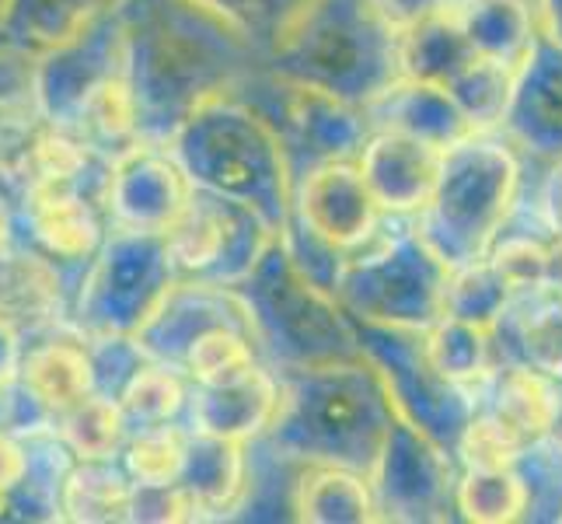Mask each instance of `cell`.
Instances as JSON below:
<instances>
[{
    "mask_svg": "<svg viewBox=\"0 0 562 524\" xmlns=\"http://www.w3.org/2000/svg\"><path fill=\"white\" fill-rule=\"evenodd\" d=\"M126 85L137 112V137L165 144L200 102L224 94L256 38L203 0H130Z\"/></svg>",
    "mask_w": 562,
    "mask_h": 524,
    "instance_id": "cell-1",
    "label": "cell"
},
{
    "mask_svg": "<svg viewBox=\"0 0 562 524\" xmlns=\"http://www.w3.org/2000/svg\"><path fill=\"white\" fill-rule=\"evenodd\" d=\"M392 423V399L367 360L297 367L280 381L269 441L307 465H346L371 472Z\"/></svg>",
    "mask_w": 562,
    "mask_h": 524,
    "instance_id": "cell-2",
    "label": "cell"
},
{
    "mask_svg": "<svg viewBox=\"0 0 562 524\" xmlns=\"http://www.w3.org/2000/svg\"><path fill=\"white\" fill-rule=\"evenodd\" d=\"M165 147L192 189L256 207L280 231L290 221L294 186L280 130L227 91L192 109Z\"/></svg>",
    "mask_w": 562,
    "mask_h": 524,
    "instance_id": "cell-3",
    "label": "cell"
},
{
    "mask_svg": "<svg viewBox=\"0 0 562 524\" xmlns=\"http://www.w3.org/2000/svg\"><path fill=\"white\" fill-rule=\"evenodd\" d=\"M269 49L277 77L333 91L353 105H367L398 81L395 32L381 25L367 0H307Z\"/></svg>",
    "mask_w": 562,
    "mask_h": 524,
    "instance_id": "cell-4",
    "label": "cell"
},
{
    "mask_svg": "<svg viewBox=\"0 0 562 524\" xmlns=\"http://www.w3.org/2000/svg\"><path fill=\"white\" fill-rule=\"evenodd\" d=\"M517 182L520 168L514 150L479 141L475 133L443 150L434 197L419 210L413 231L448 269L486 259L514 207Z\"/></svg>",
    "mask_w": 562,
    "mask_h": 524,
    "instance_id": "cell-5",
    "label": "cell"
},
{
    "mask_svg": "<svg viewBox=\"0 0 562 524\" xmlns=\"http://www.w3.org/2000/svg\"><path fill=\"white\" fill-rule=\"evenodd\" d=\"M238 290L256 325V339L273 349L286 371L363 360L353 319L333 290L318 287L294 263L283 238L269 245Z\"/></svg>",
    "mask_w": 562,
    "mask_h": 524,
    "instance_id": "cell-6",
    "label": "cell"
},
{
    "mask_svg": "<svg viewBox=\"0 0 562 524\" xmlns=\"http://www.w3.org/2000/svg\"><path fill=\"white\" fill-rule=\"evenodd\" d=\"M179 269L165 235L120 227L88 263L74 322L85 339H133L165 304Z\"/></svg>",
    "mask_w": 562,
    "mask_h": 524,
    "instance_id": "cell-7",
    "label": "cell"
},
{
    "mask_svg": "<svg viewBox=\"0 0 562 524\" xmlns=\"http://www.w3.org/2000/svg\"><path fill=\"white\" fill-rule=\"evenodd\" d=\"M443 280H448V266H440L416 231H409L367 256L346 259L336 301L357 322L423 333L440 319Z\"/></svg>",
    "mask_w": 562,
    "mask_h": 524,
    "instance_id": "cell-8",
    "label": "cell"
},
{
    "mask_svg": "<svg viewBox=\"0 0 562 524\" xmlns=\"http://www.w3.org/2000/svg\"><path fill=\"white\" fill-rule=\"evenodd\" d=\"M277 238L280 227L256 207L206 189H192L182 218L165 231L179 277L213 287L245 283Z\"/></svg>",
    "mask_w": 562,
    "mask_h": 524,
    "instance_id": "cell-9",
    "label": "cell"
},
{
    "mask_svg": "<svg viewBox=\"0 0 562 524\" xmlns=\"http://www.w3.org/2000/svg\"><path fill=\"white\" fill-rule=\"evenodd\" d=\"M126 74V18L123 11L81 32L70 43L35 53L32 94L38 120L53 130H77L91 102Z\"/></svg>",
    "mask_w": 562,
    "mask_h": 524,
    "instance_id": "cell-10",
    "label": "cell"
},
{
    "mask_svg": "<svg viewBox=\"0 0 562 524\" xmlns=\"http://www.w3.org/2000/svg\"><path fill=\"white\" fill-rule=\"evenodd\" d=\"M189 197L192 186L165 144L133 141L109 161L102 203L115 227L165 235L182 218Z\"/></svg>",
    "mask_w": 562,
    "mask_h": 524,
    "instance_id": "cell-11",
    "label": "cell"
},
{
    "mask_svg": "<svg viewBox=\"0 0 562 524\" xmlns=\"http://www.w3.org/2000/svg\"><path fill=\"white\" fill-rule=\"evenodd\" d=\"M384 517L419 521L440 511V500L448 493L451 465L443 458L440 441H434L413 420H405L392 405L384 444L378 451L374 469L367 472Z\"/></svg>",
    "mask_w": 562,
    "mask_h": 524,
    "instance_id": "cell-12",
    "label": "cell"
},
{
    "mask_svg": "<svg viewBox=\"0 0 562 524\" xmlns=\"http://www.w3.org/2000/svg\"><path fill=\"white\" fill-rule=\"evenodd\" d=\"M378 213L381 210L371 189H367L360 168L346 158H336L322 161L304 175L294 192L290 218L333 248L353 252L374 235Z\"/></svg>",
    "mask_w": 562,
    "mask_h": 524,
    "instance_id": "cell-13",
    "label": "cell"
},
{
    "mask_svg": "<svg viewBox=\"0 0 562 524\" xmlns=\"http://www.w3.org/2000/svg\"><path fill=\"white\" fill-rule=\"evenodd\" d=\"M213 325H248L256 333L248 315V304L238 287H213V283H176L165 304L154 312V319L140 328L137 346L150 360H161L171 367H182L189 343Z\"/></svg>",
    "mask_w": 562,
    "mask_h": 524,
    "instance_id": "cell-14",
    "label": "cell"
},
{
    "mask_svg": "<svg viewBox=\"0 0 562 524\" xmlns=\"http://www.w3.org/2000/svg\"><path fill=\"white\" fill-rule=\"evenodd\" d=\"M25 221L38 256L49 263H91L105 242L99 200L81 182L25 186Z\"/></svg>",
    "mask_w": 562,
    "mask_h": 524,
    "instance_id": "cell-15",
    "label": "cell"
},
{
    "mask_svg": "<svg viewBox=\"0 0 562 524\" xmlns=\"http://www.w3.org/2000/svg\"><path fill=\"white\" fill-rule=\"evenodd\" d=\"M443 150L423 144L409 133L378 130L360 147V175L378 210L384 213H419L434 197Z\"/></svg>",
    "mask_w": 562,
    "mask_h": 524,
    "instance_id": "cell-16",
    "label": "cell"
},
{
    "mask_svg": "<svg viewBox=\"0 0 562 524\" xmlns=\"http://www.w3.org/2000/svg\"><path fill=\"white\" fill-rule=\"evenodd\" d=\"M280 405V381L259 364H248L235 375L217 381L196 384L189 395L192 431L224 437V441H248L269 431Z\"/></svg>",
    "mask_w": 562,
    "mask_h": 524,
    "instance_id": "cell-17",
    "label": "cell"
},
{
    "mask_svg": "<svg viewBox=\"0 0 562 524\" xmlns=\"http://www.w3.org/2000/svg\"><path fill=\"white\" fill-rule=\"evenodd\" d=\"M283 88V120L294 144L318 161L350 158L367 141V115L333 91L277 77Z\"/></svg>",
    "mask_w": 562,
    "mask_h": 524,
    "instance_id": "cell-18",
    "label": "cell"
},
{
    "mask_svg": "<svg viewBox=\"0 0 562 524\" xmlns=\"http://www.w3.org/2000/svg\"><path fill=\"white\" fill-rule=\"evenodd\" d=\"M517 137L535 150H562V46L549 32L535 35L507 112Z\"/></svg>",
    "mask_w": 562,
    "mask_h": 524,
    "instance_id": "cell-19",
    "label": "cell"
},
{
    "mask_svg": "<svg viewBox=\"0 0 562 524\" xmlns=\"http://www.w3.org/2000/svg\"><path fill=\"white\" fill-rule=\"evenodd\" d=\"M367 112L381 123V130H398L409 137L448 150L461 141L475 137L469 115L458 109L448 88L423 81H392L378 99L367 102Z\"/></svg>",
    "mask_w": 562,
    "mask_h": 524,
    "instance_id": "cell-20",
    "label": "cell"
},
{
    "mask_svg": "<svg viewBox=\"0 0 562 524\" xmlns=\"http://www.w3.org/2000/svg\"><path fill=\"white\" fill-rule=\"evenodd\" d=\"M18 381L35 399L38 410L56 420L70 405L99 392L91 343L60 336L32 346L29 354H22V364H18Z\"/></svg>",
    "mask_w": 562,
    "mask_h": 524,
    "instance_id": "cell-21",
    "label": "cell"
},
{
    "mask_svg": "<svg viewBox=\"0 0 562 524\" xmlns=\"http://www.w3.org/2000/svg\"><path fill=\"white\" fill-rule=\"evenodd\" d=\"M475 60V49L469 46L458 14L448 8L430 14L395 35V67L402 81H423L448 88L454 77Z\"/></svg>",
    "mask_w": 562,
    "mask_h": 524,
    "instance_id": "cell-22",
    "label": "cell"
},
{
    "mask_svg": "<svg viewBox=\"0 0 562 524\" xmlns=\"http://www.w3.org/2000/svg\"><path fill=\"white\" fill-rule=\"evenodd\" d=\"M294 511L307 524H371L381 508L371 479L346 465H312L294 497Z\"/></svg>",
    "mask_w": 562,
    "mask_h": 524,
    "instance_id": "cell-23",
    "label": "cell"
},
{
    "mask_svg": "<svg viewBox=\"0 0 562 524\" xmlns=\"http://www.w3.org/2000/svg\"><path fill=\"white\" fill-rule=\"evenodd\" d=\"M126 4L130 0H14L8 38L29 53H43L120 14Z\"/></svg>",
    "mask_w": 562,
    "mask_h": 524,
    "instance_id": "cell-24",
    "label": "cell"
},
{
    "mask_svg": "<svg viewBox=\"0 0 562 524\" xmlns=\"http://www.w3.org/2000/svg\"><path fill=\"white\" fill-rule=\"evenodd\" d=\"M179 487L200 503V511L206 517L231 511L245 493L241 441H224V437L189 431Z\"/></svg>",
    "mask_w": 562,
    "mask_h": 524,
    "instance_id": "cell-25",
    "label": "cell"
},
{
    "mask_svg": "<svg viewBox=\"0 0 562 524\" xmlns=\"http://www.w3.org/2000/svg\"><path fill=\"white\" fill-rule=\"evenodd\" d=\"M454 14L475 56L499 60L514 70L528 64L538 35L528 0H464V8Z\"/></svg>",
    "mask_w": 562,
    "mask_h": 524,
    "instance_id": "cell-26",
    "label": "cell"
},
{
    "mask_svg": "<svg viewBox=\"0 0 562 524\" xmlns=\"http://www.w3.org/2000/svg\"><path fill=\"white\" fill-rule=\"evenodd\" d=\"M133 482L126 469L109 461H77L60 487V517L77 524H109L130 521Z\"/></svg>",
    "mask_w": 562,
    "mask_h": 524,
    "instance_id": "cell-27",
    "label": "cell"
},
{
    "mask_svg": "<svg viewBox=\"0 0 562 524\" xmlns=\"http://www.w3.org/2000/svg\"><path fill=\"white\" fill-rule=\"evenodd\" d=\"M53 431L67 444L70 458L77 461H109L126 444L130 423L120 410V399L105 392H91L67 413L53 420Z\"/></svg>",
    "mask_w": 562,
    "mask_h": 524,
    "instance_id": "cell-28",
    "label": "cell"
},
{
    "mask_svg": "<svg viewBox=\"0 0 562 524\" xmlns=\"http://www.w3.org/2000/svg\"><path fill=\"white\" fill-rule=\"evenodd\" d=\"M423 357L434 367V375L454 388L482 381L490 375V333L461 319L440 315L423 328Z\"/></svg>",
    "mask_w": 562,
    "mask_h": 524,
    "instance_id": "cell-29",
    "label": "cell"
},
{
    "mask_svg": "<svg viewBox=\"0 0 562 524\" xmlns=\"http://www.w3.org/2000/svg\"><path fill=\"white\" fill-rule=\"evenodd\" d=\"M60 304V280L46 256H11L0 259V319L18 333L38 325Z\"/></svg>",
    "mask_w": 562,
    "mask_h": 524,
    "instance_id": "cell-30",
    "label": "cell"
},
{
    "mask_svg": "<svg viewBox=\"0 0 562 524\" xmlns=\"http://www.w3.org/2000/svg\"><path fill=\"white\" fill-rule=\"evenodd\" d=\"M510 294H514L510 283L499 277V269L486 256V259L464 263L458 269H448V280H443V290H440V315L461 319L493 333V325L507 312Z\"/></svg>",
    "mask_w": 562,
    "mask_h": 524,
    "instance_id": "cell-31",
    "label": "cell"
},
{
    "mask_svg": "<svg viewBox=\"0 0 562 524\" xmlns=\"http://www.w3.org/2000/svg\"><path fill=\"white\" fill-rule=\"evenodd\" d=\"M555 388L541 371L531 367H514L496 384L493 416L520 441V448H531L541 437H549L552 413H555Z\"/></svg>",
    "mask_w": 562,
    "mask_h": 524,
    "instance_id": "cell-32",
    "label": "cell"
},
{
    "mask_svg": "<svg viewBox=\"0 0 562 524\" xmlns=\"http://www.w3.org/2000/svg\"><path fill=\"white\" fill-rule=\"evenodd\" d=\"M454 500L464 521L507 524L525 517L531 493L528 482L514 472V465H503V469H469L458 482Z\"/></svg>",
    "mask_w": 562,
    "mask_h": 524,
    "instance_id": "cell-33",
    "label": "cell"
},
{
    "mask_svg": "<svg viewBox=\"0 0 562 524\" xmlns=\"http://www.w3.org/2000/svg\"><path fill=\"white\" fill-rule=\"evenodd\" d=\"M115 399H120V410L130 426H158V423H171L186 410L189 392L179 367L161 360H144L126 378Z\"/></svg>",
    "mask_w": 562,
    "mask_h": 524,
    "instance_id": "cell-34",
    "label": "cell"
},
{
    "mask_svg": "<svg viewBox=\"0 0 562 524\" xmlns=\"http://www.w3.org/2000/svg\"><path fill=\"white\" fill-rule=\"evenodd\" d=\"M517 74L520 70L499 64V60H486V56H475V60L448 85L451 99L458 102V109L464 115H469V123L475 126V133L507 123Z\"/></svg>",
    "mask_w": 562,
    "mask_h": 524,
    "instance_id": "cell-35",
    "label": "cell"
},
{
    "mask_svg": "<svg viewBox=\"0 0 562 524\" xmlns=\"http://www.w3.org/2000/svg\"><path fill=\"white\" fill-rule=\"evenodd\" d=\"M186 441L189 431L176 426V420L158 426H140V434H133L123 444V469L133 487L158 490L179 482L186 461Z\"/></svg>",
    "mask_w": 562,
    "mask_h": 524,
    "instance_id": "cell-36",
    "label": "cell"
},
{
    "mask_svg": "<svg viewBox=\"0 0 562 524\" xmlns=\"http://www.w3.org/2000/svg\"><path fill=\"white\" fill-rule=\"evenodd\" d=\"M256 333L248 325H213L189 343L182 367L192 381H217L224 375H235L241 367L256 364Z\"/></svg>",
    "mask_w": 562,
    "mask_h": 524,
    "instance_id": "cell-37",
    "label": "cell"
},
{
    "mask_svg": "<svg viewBox=\"0 0 562 524\" xmlns=\"http://www.w3.org/2000/svg\"><path fill=\"white\" fill-rule=\"evenodd\" d=\"M32 67L35 53L14 43L0 46V144H11L18 133H32V120H38Z\"/></svg>",
    "mask_w": 562,
    "mask_h": 524,
    "instance_id": "cell-38",
    "label": "cell"
},
{
    "mask_svg": "<svg viewBox=\"0 0 562 524\" xmlns=\"http://www.w3.org/2000/svg\"><path fill=\"white\" fill-rule=\"evenodd\" d=\"M203 4L217 8L227 22H235L241 32L256 38V46H273L277 35L294 22L304 11L307 0H203Z\"/></svg>",
    "mask_w": 562,
    "mask_h": 524,
    "instance_id": "cell-39",
    "label": "cell"
},
{
    "mask_svg": "<svg viewBox=\"0 0 562 524\" xmlns=\"http://www.w3.org/2000/svg\"><path fill=\"white\" fill-rule=\"evenodd\" d=\"M458 451L469 469H503V465H514L525 448L493 413H486L461 426Z\"/></svg>",
    "mask_w": 562,
    "mask_h": 524,
    "instance_id": "cell-40",
    "label": "cell"
},
{
    "mask_svg": "<svg viewBox=\"0 0 562 524\" xmlns=\"http://www.w3.org/2000/svg\"><path fill=\"white\" fill-rule=\"evenodd\" d=\"M490 259L499 269V277L510 283V290H535L549 283V248H541L538 242H503L490 248Z\"/></svg>",
    "mask_w": 562,
    "mask_h": 524,
    "instance_id": "cell-41",
    "label": "cell"
},
{
    "mask_svg": "<svg viewBox=\"0 0 562 524\" xmlns=\"http://www.w3.org/2000/svg\"><path fill=\"white\" fill-rule=\"evenodd\" d=\"M528 360L546 375H562V290L559 304H546L525 322Z\"/></svg>",
    "mask_w": 562,
    "mask_h": 524,
    "instance_id": "cell-42",
    "label": "cell"
},
{
    "mask_svg": "<svg viewBox=\"0 0 562 524\" xmlns=\"http://www.w3.org/2000/svg\"><path fill=\"white\" fill-rule=\"evenodd\" d=\"M53 420L38 410L35 399L18 378H0V434H29L35 426H49Z\"/></svg>",
    "mask_w": 562,
    "mask_h": 524,
    "instance_id": "cell-43",
    "label": "cell"
},
{
    "mask_svg": "<svg viewBox=\"0 0 562 524\" xmlns=\"http://www.w3.org/2000/svg\"><path fill=\"white\" fill-rule=\"evenodd\" d=\"M371 4V11L381 18V25L387 32H405L413 29L416 22H423V18L430 14H440L451 8V0H367Z\"/></svg>",
    "mask_w": 562,
    "mask_h": 524,
    "instance_id": "cell-44",
    "label": "cell"
},
{
    "mask_svg": "<svg viewBox=\"0 0 562 524\" xmlns=\"http://www.w3.org/2000/svg\"><path fill=\"white\" fill-rule=\"evenodd\" d=\"M22 476H25L22 434H0V493H8Z\"/></svg>",
    "mask_w": 562,
    "mask_h": 524,
    "instance_id": "cell-45",
    "label": "cell"
},
{
    "mask_svg": "<svg viewBox=\"0 0 562 524\" xmlns=\"http://www.w3.org/2000/svg\"><path fill=\"white\" fill-rule=\"evenodd\" d=\"M18 364H22V339L11 322L0 319V378H18Z\"/></svg>",
    "mask_w": 562,
    "mask_h": 524,
    "instance_id": "cell-46",
    "label": "cell"
},
{
    "mask_svg": "<svg viewBox=\"0 0 562 524\" xmlns=\"http://www.w3.org/2000/svg\"><path fill=\"white\" fill-rule=\"evenodd\" d=\"M14 252V210L8 197H0V259H8Z\"/></svg>",
    "mask_w": 562,
    "mask_h": 524,
    "instance_id": "cell-47",
    "label": "cell"
},
{
    "mask_svg": "<svg viewBox=\"0 0 562 524\" xmlns=\"http://www.w3.org/2000/svg\"><path fill=\"white\" fill-rule=\"evenodd\" d=\"M546 14H549V35L562 46V0H546Z\"/></svg>",
    "mask_w": 562,
    "mask_h": 524,
    "instance_id": "cell-48",
    "label": "cell"
},
{
    "mask_svg": "<svg viewBox=\"0 0 562 524\" xmlns=\"http://www.w3.org/2000/svg\"><path fill=\"white\" fill-rule=\"evenodd\" d=\"M549 280L555 283V290H562V242L549 252Z\"/></svg>",
    "mask_w": 562,
    "mask_h": 524,
    "instance_id": "cell-49",
    "label": "cell"
},
{
    "mask_svg": "<svg viewBox=\"0 0 562 524\" xmlns=\"http://www.w3.org/2000/svg\"><path fill=\"white\" fill-rule=\"evenodd\" d=\"M549 437H555V444H559V448H562V395H555V413H552Z\"/></svg>",
    "mask_w": 562,
    "mask_h": 524,
    "instance_id": "cell-50",
    "label": "cell"
},
{
    "mask_svg": "<svg viewBox=\"0 0 562 524\" xmlns=\"http://www.w3.org/2000/svg\"><path fill=\"white\" fill-rule=\"evenodd\" d=\"M11 4H14V0H0V35H4V38H8V18H11ZM8 43H11V38H8Z\"/></svg>",
    "mask_w": 562,
    "mask_h": 524,
    "instance_id": "cell-51",
    "label": "cell"
}]
</instances>
